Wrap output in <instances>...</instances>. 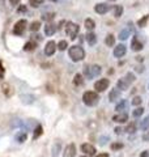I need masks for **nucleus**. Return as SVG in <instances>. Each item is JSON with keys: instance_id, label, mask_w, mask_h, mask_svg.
Here are the masks:
<instances>
[{"instance_id": "obj_1", "label": "nucleus", "mask_w": 149, "mask_h": 157, "mask_svg": "<svg viewBox=\"0 0 149 157\" xmlns=\"http://www.w3.org/2000/svg\"><path fill=\"white\" fill-rule=\"evenodd\" d=\"M68 55L72 62H81L85 58V51L81 46H71L68 48Z\"/></svg>"}, {"instance_id": "obj_2", "label": "nucleus", "mask_w": 149, "mask_h": 157, "mask_svg": "<svg viewBox=\"0 0 149 157\" xmlns=\"http://www.w3.org/2000/svg\"><path fill=\"white\" fill-rule=\"evenodd\" d=\"M82 101L86 106H96L98 104V101H99V96L96 92L88 90L82 94Z\"/></svg>"}, {"instance_id": "obj_3", "label": "nucleus", "mask_w": 149, "mask_h": 157, "mask_svg": "<svg viewBox=\"0 0 149 157\" xmlns=\"http://www.w3.org/2000/svg\"><path fill=\"white\" fill-rule=\"evenodd\" d=\"M101 72H102V68H101V66H98V64L86 66L85 68H84V75H85L86 78H89V80L99 76V73H101Z\"/></svg>"}, {"instance_id": "obj_4", "label": "nucleus", "mask_w": 149, "mask_h": 157, "mask_svg": "<svg viewBox=\"0 0 149 157\" xmlns=\"http://www.w3.org/2000/svg\"><path fill=\"white\" fill-rule=\"evenodd\" d=\"M78 32H80V26L77 25V24H74V22H71L69 21L67 24V26H66V34L73 41V39H76L77 38V34Z\"/></svg>"}, {"instance_id": "obj_5", "label": "nucleus", "mask_w": 149, "mask_h": 157, "mask_svg": "<svg viewBox=\"0 0 149 157\" xmlns=\"http://www.w3.org/2000/svg\"><path fill=\"white\" fill-rule=\"evenodd\" d=\"M26 26H28L26 20H24V18L18 20V21L16 22V25H14V28H13V34H16V36H22Z\"/></svg>"}, {"instance_id": "obj_6", "label": "nucleus", "mask_w": 149, "mask_h": 157, "mask_svg": "<svg viewBox=\"0 0 149 157\" xmlns=\"http://www.w3.org/2000/svg\"><path fill=\"white\" fill-rule=\"evenodd\" d=\"M109 85H110V81H109V78H99V80L94 84V89L97 92H105Z\"/></svg>"}, {"instance_id": "obj_7", "label": "nucleus", "mask_w": 149, "mask_h": 157, "mask_svg": "<svg viewBox=\"0 0 149 157\" xmlns=\"http://www.w3.org/2000/svg\"><path fill=\"white\" fill-rule=\"evenodd\" d=\"M55 51H56V43L54 41H48L46 43V46H44V54L47 56H52L55 54Z\"/></svg>"}, {"instance_id": "obj_8", "label": "nucleus", "mask_w": 149, "mask_h": 157, "mask_svg": "<svg viewBox=\"0 0 149 157\" xmlns=\"http://www.w3.org/2000/svg\"><path fill=\"white\" fill-rule=\"evenodd\" d=\"M109 11H110V6L106 4V3H99V4H97V6L94 7V12L98 13V14H105Z\"/></svg>"}, {"instance_id": "obj_9", "label": "nucleus", "mask_w": 149, "mask_h": 157, "mask_svg": "<svg viewBox=\"0 0 149 157\" xmlns=\"http://www.w3.org/2000/svg\"><path fill=\"white\" fill-rule=\"evenodd\" d=\"M81 151L85 155H88V156H94V155H96V152H97L96 151V147L92 145V144H89V143H84L81 145Z\"/></svg>"}, {"instance_id": "obj_10", "label": "nucleus", "mask_w": 149, "mask_h": 157, "mask_svg": "<svg viewBox=\"0 0 149 157\" xmlns=\"http://www.w3.org/2000/svg\"><path fill=\"white\" fill-rule=\"evenodd\" d=\"M58 29H59V26H58V25H55V24L47 22V24H46V26H44V34H46L47 37L54 36V34L56 33Z\"/></svg>"}, {"instance_id": "obj_11", "label": "nucleus", "mask_w": 149, "mask_h": 157, "mask_svg": "<svg viewBox=\"0 0 149 157\" xmlns=\"http://www.w3.org/2000/svg\"><path fill=\"white\" fill-rule=\"evenodd\" d=\"M127 52V47L126 45H123V43H120V45H118L115 48H114V56L115 58H122L126 55Z\"/></svg>"}, {"instance_id": "obj_12", "label": "nucleus", "mask_w": 149, "mask_h": 157, "mask_svg": "<svg viewBox=\"0 0 149 157\" xmlns=\"http://www.w3.org/2000/svg\"><path fill=\"white\" fill-rule=\"evenodd\" d=\"M74 156H76V147H74L73 143H71L66 147V149L63 152V157H74Z\"/></svg>"}, {"instance_id": "obj_13", "label": "nucleus", "mask_w": 149, "mask_h": 157, "mask_svg": "<svg viewBox=\"0 0 149 157\" xmlns=\"http://www.w3.org/2000/svg\"><path fill=\"white\" fill-rule=\"evenodd\" d=\"M131 48H132L133 51H141V50H143V43L139 41V38H137V37H133V38H132Z\"/></svg>"}, {"instance_id": "obj_14", "label": "nucleus", "mask_w": 149, "mask_h": 157, "mask_svg": "<svg viewBox=\"0 0 149 157\" xmlns=\"http://www.w3.org/2000/svg\"><path fill=\"white\" fill-rule=\"evenodd\" d=\"M119 97H120V90H119L118 88H114V89H111L110 93H109V101L110 102L117 101Z\"/></svg>"}, {"instance_id": "obj_15", "label": "nucleus", "mask_w": 149, "mask_h": 157, "mask_svg": "<svg viewBox=\"0 0 149 157\" xmlns=\"http://www.w3.org/2000/svg\"><path fill=\"white\" fill-rule=\"evenodd\" d=\"M20 100H21L22 104H26V105H32L34 100H36V97L33 94H21L20 96Z\"/></svg>"}, {"instance_id": "obj_16", "label": "nucleus", "mask_w": 149, "mask_h": 157, "mask_svg": "<svg viewBox=\"0 0 149 157\" xmlns=\"http://www.w3.org/2000/svg\"><path fill=\"white\" fill-rule=\"evenodd\" d=\"M113 121L117 122V123H124V122L128 121V115L126 114V113H120V114H118V115H114Z\"/></svg>"}, {"instance_id": "obj_17", "label": "nucleus", "mask_w": 149, "mask_h": 157, "mask_svg": "<svg viewBox=\"0 0 149 157\" xmlns=\"http://www.w3.org/2000/svg\"><path fill=\"white\" fill-rule=\"evenodd\" d=\"M85 37H86V42H88L89 46H94L97 43V36L93 32H88V34Z\"/></svg>"}, {"instance_id": "obj_18", "label": "nucleus", "mask_w": 149, "mask_h": 157, "mask_svg": "<svg viewBox=\"0 0 149 157\" xmlns=\"http://www.w3.org/2000/svg\"><path fill=\"white\" fill-rule=\"evenodd\" d=\"M128 86H130V82H128L126 78H120V80H118V82H117V88L120 90H127Z\"/></svg>"}, {"instance_id": "obj_19", "label": "nucleus", "mask_w": 149, "mask_h": 157, "mask_svg": "<svg viewBox=\"0 0 149 157\" xmlns=\"http://www.w3.org/2000/svg\"><path fill=\"white\" fill-rule=\"evenodd\" d=\"M2 89H3V93L6 94V97H11V96L13 94V92H14V90H13V88L9 85L8 82H6V84H3V85H2Z\"/></svg>"}, {"instance_id": "obj_20", "label": "nucleus", "mask_w": 149, "mask_h": 157, "mask_svg": "<svg viewBox=\"0 0 149 157\" xmlns=\"http://www.w3.org/2000/svg\"><path fill=\"white\" fill-rule=\"evenodd\" d=\"M26 139H28V134L25 131H20L16 134V140L18 143H24V141H26Z\"/></svg>"}, {"instance_id": "obj_21", "label": "nucleus", "mask_w": 149, "mask_h": 157, "mask_svg": "<svg viewBox=\"0 0 149 157\" xmlns=\"http://www.w3.org/2000/svg\"><path fill=\"white\" fill-rule=\"evenodd\" d=\"M84 25H85V28L88 29L89 32H92L94 28H96V22H94L93 18H86L85 22H84Z\"/></svg>"}, {"instance_id": "obj_22", "label": "nucleus", "mask_w": 149, "mask_h": 157, "mask_svg": "<svg viewBox=\"0 0 149 157\" xmlns=\"http://www.w3.org/2000/svg\"><path fill=\"white\" fill-rule=\"evenodd\" d=\"M43 134V127L41 124H37V127L34 128V134H33V139L34 140H37L39 136H41Z\"/></svg>"}, {"instance_id": "obj_23", "label": "nucleus", "mask_w": 149, "mask_h": 157, "mask_svg": "<svg viewBox=\"0 0 149 157\" xmlns=\"http://www.w3.org/2000/svg\"><path fill=\"white\" fill-rule=\"evenodd\" d=\"M36 47H37V43L34 42V41H29L25 43V46H24V51H33V50H36Z\"/></svg>"}, {"instance_id": "obj_24", "label": "nucleus", "mask_w": 149, "mask_h": 157, "mask_svg": "<svg viewBox=\"0 0 149 157\" xmlns=\"http://www.w3.org/2000/svg\"><path fill=\"white\" fill-rule=\"evenodd\" d=\"M73 84L76 85V86H80L84 84V80H82V75L81 73H76L73 77Z\"/></svg>"}, {"instance_id": "obj_25", "label": "nucleus", "mask_w": 149, "mask_h": 157, "mask_svg": "<svg viewBox=\"0 0 149 157\" xmlns=\"http://www.w3.org/2000/svg\"><path fill=\"white\" fill-rule=\"evenodd\" d=\"M60 149H62V144L60 143H55L54 144V147H52V157H58L59 156V153H60Z\"/></svg>"}, {"instance_id": "obj_26", "label": "nucleus", "mask_w": 149, "mask_h": 157, "mask_svg": "<svg viewBox=\"0 0 149 157\" xmlns=\"http://www.w3.org/2000/svg\"><path fill=\"white\" fill-rule=\"evenodd\" d=\"M127 106H128L127 101H126V100H122V101H120V102H119V104L117 105L115 110H117V111H119V113H120V111H124V110L127 109Z\"/></svg>"}, {"instance_id": "obj_27", "label": "nucleus", "mask_w": 149, "mask_h": 157, "mask_svg": "<svg viewBox=\"0 0 149 157\" xmlns=\"http://www.w3.org/2000/svg\"><path fill=\"white\" fill-rule=\"evenodd\" d=\"M130 29L126 28V29H123V30H120V33H119V38L122 39V41H124V39H127L128 37H130Z\"/></svg>"}, {"instance_id": "obj_28", "label": "nucleus", "mask_w": 149, "mask_h": 157, "mask_svg": "<svg viewBox=\"0 0 149 157\" xmlns=\"http://www.w3.org/2000/svg\"><path fill=\"white\" fill-rule=\"evenodd\" d=\"M54 18H55V13H54V12L43 13V16H42V20H44V21H46V22H50V21H52Z\"/></svg>"}, {"instance_id": "obj_29", "label": "nucleus", "mask_w": 149, "mask_h": 157, "mask_svg": "<svg viewBox=\"0 0 149 157\" xmlns=\"http://www.w3.org/2000/svg\"><path fill=\"white\" fill-rule=\"evenodd\" d=\"M105 43H106L109 47L114 46V43H115V37H114L113 34H109V36L106 37V39H105Z\"/></svg>"}, {"instance_id": "obj_30", "label": "nucleus", "mask_w": 149, "mask_h": 157, "mask_svg": "<svg viewBox=\"0 0 149 157\" xmlns=\"http://www.w3.org/2000/svg\"><path fill=\"white\" fill-rule=\"evenodd\" d=\"M122 14H123V7L122 6H115L114 7V16L118 18V17H120Z\"/></svg>"}, {"instance_id": "obj_31", "label": "nucleus", "mask_w": 149, "mask_h": 157, "mask_svg": "<svg viewBox=\"0 0 149 157\" xmlns=\"http://www.w3.org/2000/svg\"><path fill=\"white\" fill-rule=\"evenodd\" d=\"M43 3H44V0H29V6H32L33 8L41 7Z\"/></svg>"}, {"instance_id": "obj_32", "label": "nucleus", "mask_w": 149, "mask_h": 157, "mask_svg": "<svg viewBox=\"0 0 149 157\" xmlns=\"http://www.w3.org/2000/svg\"><path fill=\"white\" fill-rule=\"evenodd\" d=\"M140 127H141V130H144V131L149 128V115H147L145 118H144V121H141Z\"/></svg>"}, {"instance_id": "obj_33", "label": "nucleus", "mask_w": 149, "mask_h": 157, "mask_svg": "<svg viewBox=\"0 0 149 157\" xmlns=\"http://www.w3.org/2000/svg\"><path fill=\"white\" fill-rule=\"evenodd\" d=\"M147 21H148V14H145V16H143V18H140L137 21V26H140V28H144L147 25Z\"/></svg>"}, {"instance_id": "obj_34", "label": "nucleus", "mask_w": 149, "mask_h": 157, "mask_svg": "<svg viewBox=\"0 0 149 157\" xmlns=\"http://www.w3.org/2000/svg\"><path fill=\"white\" fill-rule=\"evenodd\" d=\"M39 28H41V22H39V21H34V22H32V25H30V30L32 32H38Z\"/></svg>"}, {"instance_id": "obj_35", "label": "nucleus", "mask_w": 149, "mask_h": 157, "mask_svg": "<svg viewBox=\"0 0 149 157\" xmlns=\"http://www.w3.org/2000/svg\"><path fill=\"white\" fill-rule=\"evenodd\" d=\"M143 113H144V109L143 107H137V109H135L132 111V115L135 117V118H139V117H141L143 115Z\"/></svg>"}, {"instance_id": "obj_36", "label": "nucleus", "mask_w": 149, "mask_h": 157, "mask_svg": "<svg viewBox=\"0 0 149 157\" xmlns=\"http://www.w3.org/2000/svg\"><path fill=\"white\" fill-rule=\"evenodd\" d=\"M56 47H58L60 51H64V50H66V48L68 47V42H67V41H60V42L58 43Z\"/></svg>"}, {"instance_id": "obj_37", "label": "nucleus", "mask_w": 149, "mask_h": 157, "mask_svg": "<svg viewBox=\"0 0 149 157\" xmlns=\"http://www.w3.org/2000/svg\"><path fill=\"white\" fill-rule=\"evenodd\" d=\"M124 78H126V80H127L128 82H130V84H131V82H133V81H135V80H136V77H135V75H133V73H131V72H128V73H127V75H126V77H124Z\"/></svg>"}, {"instance_id": "obj_38", "label": "nucleus", "mask_w": 149, "mask_h": 157, "mask_svg": "<svg viewBox=\"0 0 149 157\" xmlns=\"http://www.w3.org/2000/svg\"><path fill=\"white\" fill-rule=\"evenodd\" d=\"M122 148H123V143H120V141L111 144V149H113V151H118V149H122Z\"/></svg>"}, {"instance_id": "obj_39", "label": "nucleus", "mask_w": 149, "mask_h": 157, "mask_svg": "<svg viewBox=\"0 0 149 157\" xmlns=\"http://www.w3.org/2000/svg\"><path fill=\"white\" fill-rule=\"evenodd\" d=\"M141 102H143V100H141V97H135V98H133V100H132V102H131V104L133 105V106H139V105H141Z\"/></svg>"}, {"instance_id": "obj_40", "label": "nucleus", "mask_w": 149, "mask_h": 157, "mask_svg": "<svg viewBox=\"0 0 149 157\" xmlns=\"http://www.w3.org/2000/svg\"><path fill=\"white\" fill-rule=\"evenodd\" d=\"M135 130H136V126H135V123L128 124V126H127V128H126V131L128 132V134H133V132H135Z\"/></svg>"}, {"instance_id": "obj_41", "label": "nucleus", "mask_w": 149, "mask_h": 157, "mask_svg": "<svg viewBox=\"0 0 149 157\" xmlns=\"http://www.w3.org/2000/svg\"><path fill=\"white\" fill-rule=\"evenodd\" d=\"M4 75H6V68H4V66H3V62L0 60V78H3Z\"/></svg>"}, {"instance_id": "obj_42", "label": "nucleus", "mask_w": 149, "mask_h": 157, "mask_svg": "<svg viewBox=\"0 0 149 157\" xmlns=\"http://www.w3.org/2000/svg\"><path fill=\"white\" fill-rule=\"evenodd\" d=\"M17 12H18V13H26V12H28V8H26V6H18V8H17Z\"/></svg>"}, {"instance_id": "obj_43", "label": "nucleus", "mask_w": 149, "mask_h": 157, "mask_svg": "<svg viewBox=\"0 0 149 157\" xmlns=\"http://www.w3.org/2000/svg\"><path fill=\"white\" fill-rule=\"evenodd\" d=\"M107 140H109V137H106V136H102L101 139H99V141H101V145H105Z\"/></svg>"}, {"instance_id": "obj_44", "label": "nucleus", "mask_w": 149, "mask_h": 157, "mask_svg": "<svg viewBox=\"0 0 149 157\" xmlns=\"http://www.w3.org/2000/svg\"><path fill=\"white\" fill-rule=\"evenodd\" d=\"M9 3H11L12 6L16 7V6H18V4H20V0H9Z\"/></svg>"}, {"instance_id": "obj_45", "label": "nucleus", "mask_w": 149, "mask_h": 157, "mask_svg": "<svg viewBox=\"0 0 149 157\" xmlns=\"http://www.w3.org/2000/svg\"><path fill=\"white\" fill-rule=\"evenodd\" d=\"M140 157H149V152L148 151H144L143 153L140 155Z\"/></svg>"}, {"instance_id": "obj_46", "label": "nucleus", "mask_w": 149, "mask_h": 157, "mask_svg": "<svg viewBox=\"0 0 149 157\" xmlns=\"http://www.w3.org/2000/svg\"><path fill=\"white\" fill-rule=\"evenodd\" d=\"M114 131H115V134H117V135H119V134H120V132H122L123 130L120 128V127H117V128H115V130H114Z\"/></svg>"}, {"instance_id": "obj_47", "label": "nucleus", "mask_w": 149, "mask_h": 157, "mask_svg": "<svg viewBox=\"0 0 149 157\" xmlns=\"http://www.w3.org/2000/svg\"><path fill=\"white\" fill-rule=\"evenodd\" d=\"M97 157H109V153H99Z\"/></svg>"}, {"instance_id": "obj_48", "label": "nucleus", "mask_w": 149, "mask_h": 157, "mask_svg": "<svg viewBox=\"0 0 149 157\" xmlns=\"http://www.w3.org/2000/svg\"><path fill=\"white\" fill-rule=\"evenodd\" d=\"M4 2H6V0H0V6H3Z\"/></svg>"}, {"instance_id": "obj_49", "label": "nucleus", "mask_w": 149, "mask_h": 157, "mask_svg": "<svg viewBox=\"0 0 149 157\" xmlns=\"http://www.w3.org/2000/svg\"><path fill=\"white\" fill-rule=\"evenodd\" d=\"M51 2H54V3H58V2H62V0H51Z\"/></svg>"}, {"instance_id": "obj_50", "label": "nucleus", "mask_w": 149, "mask_h": 157, "mask_svg": "<svg viewBox=\"0 0 149 157\" xmlns=\"http://www.w3.org/2000/svg\"><path fill=\"white\" fill-rule=\"evenodd\" d=\"M109 2H115V0H109Z\"/></svg>"}, {"instance_id": "obj_51", "label": "nucleus", "mask_w": 149, "mask_h": 157, "mask_svg": "<svg viewBox=\"0 0 149 157\" xmlns=\"http://www.w3.org/2000/svg\"><path fill=\"white\" fill-rule=\"evenodd\" d=\"M81 157H85V156H81Z\"/></svg>"}]
</instances>
